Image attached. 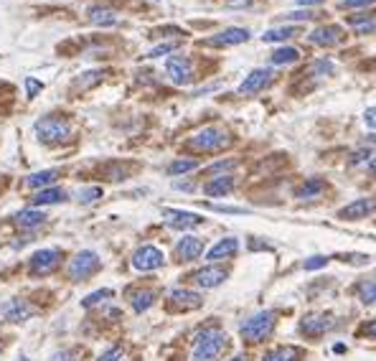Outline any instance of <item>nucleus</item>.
Returning a JSON list of instances; mask_svg holds the SVG:
<instances>
[{
    "instance_id": "f257e3e1",
    "label": "nucleus",
    "mask_w": 376,
    "mask_h": 361,
    "mask_svg": "<svg viewBox=\"0 0 376 361\" xmlns=\"http://www.w3.org/2000/svg\"><path fill=\"white\" fill-rule=\"evenodd\" d=\"M229 346V336L222 328H201L194 336V361H214L224 354V348Z\"/></svg>"
},
{
    "instance_id": "f03ea898",
    "label": "nucleus",
    "mask_w": 376,
    "mask_h": 361,
    "mask_svg": "<svg viewBox=\"0 0 376 361\" xmlns=\"http://www.w3.org/2000/svg\"><path fill=\"white\" fill-rule=\"evenodd\" d=\"M275 323H277L275 311H259L254 313V316H250L247 320H242L239 336H242V341H247V344H262V341H267L272 336Z\"/></svg>"
},
{
    "instance_id": "7ed1b4c3",
    "label": "nucleus",
    "mask_w": 376,
    "mask_h": 361,
    "mask_svg": "<svg viewBox=\"0 0 376 361\" xmlns=\"http://www.w3.org/2000/svg\"><path fill=\"white\" fill-rule=\"evenodd\" d=\"M34 132H36V138L41 140V143H46V146H56V143L69 140L71 125H69V120L49 115V118H41L38 122H36Z\"/></svg>"
},
{
    "instance_id": "20e7f679",
    "label": "nucleus",
    "mask_w": 376,
    "mask_h": 361,
    "mask_svg": "<svg viewBox=\"0 0 376 361\" xmlns=\"http://www.w3.org/2000/svg\"><path fill=\"white\" fill-rule=\"evenodd\" d=\"M99 267H102V260H99L97 252L82 250L69 260V264H66V275H69L71 283H82V280L92 278Z\"/></svg>"
},
{
    "instance_id": "39448f33",
    "label": "nucleus",
    "mask_w": 376,
    "mask_h": 361,
    "mask_svg": "<svg viewBox=\"0 0 376 361\" xmlns=\"http://www.w3.org/2000/svg\"><path fill=\"white\" fill-rule=\"evenodd\" d=\"M231 143L229 132L222 130V127H203L194 135V138L188 140V146L194 148V150H201V153H216V150H222Z\"/></svg>"
},
{
    "instance_id": "423d86ee",
    "label": "nucleus",
    "mask_w": 376,
    "mask_h": 361,
    "mask_svg": "<svg viewBox=\"0 0 376 361\" xmlns=\"http://www.w3.org/2000/svg\"><path fill=\"white\" fill-rule=\"evenodd\" d=\"M59 262H62V250L46 247V250H38L31 255V260H28V270H31L34 278H46V275H51V272L59 267Z\"/></svg>"
},
{
    "instance_id": "0eeeda50",
    "label": "nucleus",
    "mask_w": 376,
    "mask_h": 361,
    "mask_svg": "<svg viewBox=\"0 0 376 361\" xmlns=\"http://www.w3.org/2000/svg\"><path fill=\"white\" fill-rule=\"evenodd\" d=\"M130 262H133V267L138 272H153V270H161L163 264H166V255L158 247H153V244H143V247L135 250Z\"/></svg>"
},
{
    "instance_id": "6e6552de",
    "label": "nucleus",
    "mask_w": 376,
    "mask_h": 361,
    "mask_svg": "<svg viewBox=\"0 0 376 361\" xmlns=\"http://www.w3.org/2000/svg\"><path fill=\"white\" fill-rule=\"evenodd\" d=\"M163 222L171 227V229L178 232H188L196 229L203 224L201 214H194V211H183V208H163Z\"/></svg>"
},
{
    "instance_id": "1a4fd4ad",
    "label": "nucleus",
    "mask_w": 376,
    "mask_h": 361,
    "mask_svg": "<svg viewBox=\"0 0 376 361\" xmlns=\"http://www.w3.org/2000/svg\"><path fill=\"white\" fill-rule=\"evenodd\" d=\"M335 326V320L326 313H315V316H305V318L298 323V331L300 336H305V339H321L326 336L331 328Z\"/></svg>"
},
{
    "instance_id": "9d476101",
    "label": "nucleus",
    "mask_w": 376,
    "mask_h": 361,
    "mask_svg": "<svg viewBox=\"0 0 376 361\" xmlns=\"http://www.w3.org/2000/svg\"><path fill=\"white\" fill-rule=\"evenodd\" d=\"M166 74L168 79L178 87H186V84L194 82V66H191V59L188 56H171L166 62Z\"/></svg>"
},
{
    "instance_id": "9b49d317",
    "label": "nucleus",
    "mask_w": 376,
    "mask_h": 361,
    "mask_svg": "<svg viewBox=\"0 0 376 361\" xmlns=\"http://www.w3.org/2000/svg\"><path fill=\"white\" fill-rule=\"evenodd\" d=\"M203 247H206V242H203L201 236L196 234H183L178 242H175V260L178 262H194V260H198L203 255Z\"/></svg>"
},
{
    "instance_id": "f8f14e48",
    "label": "nucleus",
    "mask_w": 376,
    "mask_h": 361,
    "mask_svg": "<svg viewBox=\"0 0 376 361\" xmlns=\"http://www.w3.org/2000/svg\"><path fill=\"white\" fill-rule=\"evenodd\" d=\"M250 31L247 28H224V31H219L216 36H211V38H206L203 41V46H214V49H226V46H239V43H247L250 41Z\"/></svg>"
},
{
    "instance_id": "ddd939ff",
    "label": "nucleus",
    "mask_w": 376,
    "mask_h": 361,
    "mask_svg": "<svg viewBox=\"0 0 376 361\" xmlns=\"http://www.w3.org/2000/svg\"><path fill=\"white\" fill-rule=\"evenodd\" d=\"M226 278H229V270H226V267H219V264H206V267H201V270H196L194 275H191V280H194L198 288H203V290L219 288Z\"/></svg>"
},
{
    "instance_id": "4468645a",
    "label": "nucleus",
    "mask_w": 376,
    "mask_h": 361,
    "mask_svg": "<svg viewBox=\"0 0 376 361\" xmlns=\"http://www.w3.org/2000/svg\"><path fill=\"white\" fill-rule=\"evenodd\" d=\"M0 313H3V318L10 320V323H26L28 318H34L36 308L23 298H10L0 306Z\"/></svg>"
},
{
    "instance_id": "2eb2a0df",
    "label": "nucleus",
    "mask_w": 376,
    "mask_h": 361,
    "mask_svg": "<svg viewBox=\"0 0 376 361\" xmlns=\"http://www.w3.org/2000/svg\"><path fill=\"white\" fill-rule=\"evenodd\" d=\"M371 214H376V199L363 196V199H356V201L346 204V206L338 211V219H343V222H356V219H366V216Z\"/></svg>"
},
{
    "instance_id": "dca6fc26",
    "label": "nucleus",
    "mask_w": 376,
    "mask_h": 361,
    "mask_svg": "<svg viewBox=\"0 0 376 361\" xmlns=\"http://www.w3.org/2000/svg\"><path fill=\"white\" fill-rule=\"evenodd\" d=\"M272 79H275V71L272 69H254L250 77L239 84V94H257V92L270 87Z\"/></svg>"
},
{
    "instance_id": "f3484780",
    "label": "nucleus",
    "mask_w": 376,
    "mask_h": 361,
    "mask_svg": "<svg viewBox=\"0 0 376 361\" xmlns=\"http://www.w3.org/2000/svg\"><path fill=\"white\" fill-rule=\"evenodd\" d=\"M237 252H239L237 236H224V239H219V242L206 252V260H209V264H216V262H224V260H231Z\"/></svg>"
},
{
    "instance_id": "a211bd4d",
    "label": "nucleus",
    "mask_w": 376,
    "mask_h": 361,
    "mask_svg": "<svg viewBox=\"0 0 376 361\" xmlns=\"http://www.w3.org/2000/svg\"><path fill=\"white\" fill-rule=\"evenodd\" d=\"M168 300L173 308H181V311H194V308H201L203 298L201 292L186 290V288H175V290L168 292Z\"/></svg>"
},
{
    "instance_id": "6ab92c4d",
    "label": "nucleus",
    "mask_w": 376,
    "mask_h": 361,
    "mask_svg": "<svg viewBox=\"0 0 376 361\" xmlns=\"http://www.w3.org/2000/svg\"><path fill=\"white\" fill-rule=\"evenodd\" d=\"M308 38H310V43H315V46L328 49V46H335V43L343 41V28L341 26H321V28H315Z\"/></svg>"
},
{
    "instance_id": "aec40b11",
    "label": "nucleus",
    "mask_w": 376,
    "mask_h": 361,
    "mask_svg": "<svg viewBox=\"0 0 376 361\" xmlns=\"http://www.w3.org/2000/svg\"><path fill=\"white\" fill-rule=\"evenodd\" d=\"M237 188V178L234 176H216L209 183H203V194L211 196V199H222V196H229L231 191Z\"/></svg>"
},
{
    "instance_id": "412c9836",
    "label": "nucleus",
    "mask_w": 376,
    "mask_h": 361,
    "mask_svg": "<svg viewBox=\"0 0 376 361\" xmlns=\"http://www.w3.org/2000/svg\"><path fill=\"white\" fill-rule=\"evenodd\" d=\"M328 191V183L323 178H308L303 186L295 188V199L300 201H313V199H321Z\"/></svg>"
},
{
    "instance_id": "4be33fe9",
    "label": "nucleus",
    "mask_w": 376,
    "mask_h": 361,
    "mask_svg": "<svg viewBox=\"0 0 376 361\" xmlns=\"http://www.w3.org/2000/svg\"><path fill=\"white\" fill-rule=\"evenodd\" d=\"M87 18H89V23L102 26V28H110L120 21L117 13H115L112 8H105V6H92L89 10H87Z\"/></svg>"
},
{
    "instance_id": "5701e85b",
    "label": "nucleus",
    "mask_w": 376,
    "mask_h": 361,
    "mask_svg": "<svg viewBox=\"0 0 376 361\" xmlns=\"http://www.w3.org/2000/svg\"><path fill=\"white\" fill-rule=\"evenodd\" d=\"M349 26L354 28L356 36H366L376 31V13H356L349 15Z\"/></svg>"
},
{
    "instance_id": "b1692460",
    "label": "nucleus",
    "mask_w": 376,
    "mask_h": 361,
    "mask_svg": "<svg viewBox=\"0 0 376 361\" xmlns=\"http://www.w3.org/2000/svg\"><path fill=\"white\" fill-rule=\"evenodd\" d=\"M43 222H46V214L41 208H23L21 214H15V224L21 229H38Z\"/></svg>"
},
{
    "instance_id": "393cba45",
    "label": "nucleus",
    "mask_w": 376,
    "mask_h": 361,
    "mask_svg": "<svg viewBox=\"0 0 376 361\" xmlns=\"http://www.w3.org/2000/svg\"><path fill=\"white\" fill-rule=\"evenodd\" d=\"M155 300H158V292L145 288V290H135L133 295H130V306H133L135 313H145L153 308Z\"/></svg>"
},
{
    "instance_id": "a878e982",
    "label": "nucleus",
    "mask_w": 376,
    "mask_h": 361,
    "mask_svg": "<svg viewBox=\"0 0 376 361\" xmlns=\"http://www.w3.org/2000/svg\"><path fill=\"white\" fill-rule=\"evenodd\" d=\"M300 359H303V348L298 346H275L262 356V361H300Z\"/></svg>"
},
{
    "instance_id": "bb28decb",
    "label": "nucleus",
    "mask_w": 376,
    "mask_h": 361,
    "mask_svg": "<svg viewBox=\"0 0 376 361\" xmlns=\"http://www.w3.org/2000/svg\"><path fill=\"white\" fill-rule=\"evenodd\" d=\"M64 199H66V191L59 186H51V188H41L31 201H34V206H51V204H59Z\"/></svg>"
},
{
    "instance_id": "cd10ccee",
    "label": "nucleus",
    "mask_w": 376,
    "mask_h": 361,
    "mask_svg": "<svg viewBox=\"0 0 376 361\" xmlns=\"http://www.w3.org/2000/svg\"><path fill=\"white\" fill-rule=\"evenodd\" d=\"M56 178H59V171L56 168H49V171H38V174H31L26 178V186L28 188H51L56 183Z\"/></svg>"
},
{
    "instance_id": "c85d7f7f",
    "label": "nucleus",
    "mask_w": 376,
    "mask_h": 361,
    "mask_svg": "<svg viewBox=\"0 0 376 361\" xmlns=\"http://www.w3.org/2000/svg\"><path fill=\"white\" fill-rule=\"evenodd\" d=\"M356 295H359V300H361L363 306H374L376 303V275L363 278L361 283L356 285Z\"/></svg>"
},
{
    "instance_id": "c756f323",
    "label": "nucleus",
    "mask_w": 376,
    "mask_h": 361,
    "mask_svg": "<svg viewBox=\"0 0 376 361\" xmlns=\"http://www.w3.org/2000/svg\"><path fill=\"white\" fill-rule=\"evenodd\" d=\"M102 79H105V71H99V69L87 71V74H79V77L74 79L71 90H74V92H87V90H92V87H97Z\"/></svg>"
},
{
    "instance_id": "7c9ffc66",
    "label": "nucleus",
    "mask_w": 376,
    "mask_h": 361,
    "mask_svg": "<svg viewBox=\"0 0 376 361\" xmlns=\"http://www.w3.org/2000/svg\"><path fill=\"white\" fill-rule=\"evenodd\" d=\"M300 34L298 26H282V28H270V31H265V36H262V41L265 43H280V41H290L293 36Z\"/></svg>"
},
{
    "instance_id": "2f4dec72",
    "label": "nucleus",
    "mask_w": 376,
    "mask_h": 361,
    "mask_svg": "<svg viewBox=\"0 0 376 361\" xmlns=\"http://www.w3.org/2000/svg\"><path fill=\"white\" fill-rule=\"evenodd\" d=\"M300 59V51L295 46H282V49H275L270 56L272 66H285V64H295Z\"/></svg>"
},
{
    "instance_id": "473e14b6",
    "label": "nucleus",
    "mask_w": 376,
    "mask_h": 361,
    "mask_svg": "<svg viewBox=\"0 0 376 361\" xmlns=\"http://www.w3.org/2000/svg\"><path fill=\"white\" fill-rule=\"evenodd\" d=\"M196 168H198V160L178 158V160H173V163H171L166 171H168V176H186V174H191V171H196Z\"/></svg>"
},
{
    "instance_id": "72a5a7b5",
    "label": "nucleus",
    "mask_w": 376,
    "mask_h": 361,
    "mask_svg": "<svg viewBox=\"0 0 376 361\" xmlns=\"http://www.w3.org/2000/svg\"><path fill=\"white\" fill-rule=\"evenodd\" d=\"M237 168V160L234 158H226V160H216V163H211L209 168H206V174L209 176H229V171H234Z\"/></svg>"
},
{
    "instance_id": "f704fd0d",
    "label": "nucleus",
    "mask_w": 376,
    "mask_h": 361,
    "mask_svg": "<svg viewBox=\"0 0 376 361\" xmlns=\"http://www.w3.org/2000/svg\"><path fill=\"white\" fill-rule=\"evenodd\" d=\"M77 201L79 204H94L97 199H102V188L99 186H84V188H77Z\"/></svg>"
},
{
    "instance_id": "c9c22d12",
    "label": "nucleus",
    "mask_w": 376,
    "mask_h": 361,
    "mask_svg": "<svg viewBox=\"0 0 376 361\" xmlns=\"http://www.w3.org/2000/svg\"><path fill=\"white\" fill-rule=\"evenodd\" d=\"M112 295H115V292H112L110 288H105V290H97V292H89V295L82 300V308H94V306H99V303L110 300Z\"/></svg>"
},
{
    "instance_id": "e433bc0d",
    "label": "nucleus",
    "mask_w": 376,
    "mask_h": 361,
    "mask_svg": "<svg viewBox=\"0 0 376 361\" xmlns=\"http://www.w3.org/2000/svg\"><path fill=\"white\" fill-rule=\"evenodd\" d=\"M181 43L178 41H171V43H158V46H153V49L147 51V59H158V56H168L173 54L175 49H178Z\"/></svg>"
},
{
    "instance_id": "4c0bfd02",
    "label": "nucleus",
    "mask_w": 376,
    "mask_h": 361,
    "mask_svg": "<svg viewBox=\"0 0 376 361\" xmlns=\"http://www.w3.org/2000/svg\"><path fill=\"white\" fill-rule=\"evenodd\" d=\"M333 64L328 62V59H318V62H313L310 64V71H313L315 77H331L333 74Z\"/></svg>"
},
{
    "instance_id": "58836bf2",
    "label": "nucleus",
    "mask_w": 376,
    "mask_h": 361,
    "mask_svg": "<svg viewBox=\"0 0 376 361\" xmlns=\"http://www.w3.org/2000/svg\"><path fill=\"white\" fill-rule=\"evenodd\" d=\"M282 21H310V18H318L315 10H290V13L280 15Z\"/></svg>"
},
{
    "instance_id": "ea45409f",
    "label": "nucleus",
    "mask_w": 376,
    "mask_h": 361,
    "mask_svg": "<svg viewBox=\"0 0 376 361\" xmlns=\"http://www.w3.org/2000/svg\"><path fill=\"white\" fill-rule=\"evenodd\" d=\"M371 158H374V150H371V148H361V150H356V153L351 155V166H361V163H369Z\"/></svg>"
},
{
    "instance_id": "a19ab883",
    "label": "nucleus",
    "mask_w": 376,
    "mask_h": 361,
    "mask_svg": "<svg viewBox=\"0 0 376 361\" xmlns=\"http://www.w3.org/2000/svg\"><path fill=\"white\" fill-rule=\"evenodd\" d=\"M77 359H79L77 348H64V351H56L49 361H77Z\"/></svg>"
},
{
    "instance_id": "79ce46f5",
    "label": "nucleus",
    "mask_w": 376,
    "mask_h": 361,
    "mask_svg": "<svg viewBox=\"0 0 376 361\" xmlns=\"http://www.w3.org/2000/svg\"><path fill=\"white\" fill-rule=\"evenodd\" d=\"M43 90V84L38 82V79H34V77H26V97L28 99H34L38 92Z\"/></svg>"
},
{
    "instance_id": "37998d69",
    "label": "nucleus",
    "mask_w": 376,
    "mask_h": 361,
    "mask_svg": "<svg viewBox=\"0 0 376 361\" xmlns=\"http://www.w3.org/2000/svg\"><path fill=\"white\" fill-rule=\"evenodd\" d=\"M97 361H122V346H110L105 354H99Z\"/></svg>"
},
{
    "instance_id": "c03bdc74",
    "label": "nucleus",
    "mask_w": 376,
    "mask_h": 361,
    "mask_svg": "<svg viewBox=\"0 0 376 361\" xmlns=\"http://www.w3.org/2000/svg\"><path fill=\"white\" fill-rule=\"evenodd\" d=\"M328 264V257H323V255H318V257H310L303 262V270H321V267H326Z\"/></svg>"
},
{
    "instance_id": "a18cd8bd",
    "label": "nucleus",
    "mask_w": 376,
    "mask_h": 361,
    "mask_svg": "<svg viewBox=\"0 0 376 361\" xmlns=\"http://www.w3.org/2000/svg\"><path fill=\"white\" fill-rule=\"evenodd\" d=\"M211 211H219V214H247L250 208L244 206H216V204H209Z\"/></svg>"
},
{
    "instance_id": "49530a36",
    "label": "nucleus",
    "mask_w": 376,
    "mask_h": 361,
    "mask_svg": "<svg viewBox=\"0 0 376 361\" xmlns=\"http://www.w3.org/2000/svg\"><path fill=\"white\" fill-rule=\"evenodd\" d=\"M363 125L369 127L371 132H376V104L374 107H366V112H363Z\"/></svg>"
},
{
    "instance_id": "de8ad7c7",
    "label": "nucleus",
    "mask_w": 376,
    "mask_h": 361,
    "mask_svg": "<svg viewBox=\"0 0 376 361\" xmlns=\"http://www.w3.org/2000/svg\"><path fill=\"white\" fill-rule=\"evenodd\" d=\"M369 3H374V0H343L338 8H361V6H369Z\"/></svg>"
},
{
    "instance_id": "09e8293b",
    "label": "nucleus",
    "mask_w": 376,
    "mask_h": 361,
    "mask_svg": "<svg viewBox=\"0 0 376 361\" xmlns=\"http://www.w3.org/2000/svg\"><path fill=\"white\" fill-rule=\"evenodd\" d=\"M361 334H363V336H369V339H376V316L369 320V323H366V326H363Z\"/></svg>"
},
{
    "instance_id": "8fccbe9b",
    "label": "nucleus",
    "mask_w": 376,
    "mask_h": 361,
    "mask_svg": "<svg viewBox=\"0 0 376 361\" xmlns=\"http://www.w3.org/2000/svg\"><path fill=\"white\" fill-rule=\"evenodd\" d=\"M252 6V0H226V8H247Z\"/></svg>"
},
{
    "instance_id": "3c124183",
    "label": "nucleus",
    "mask_w": 376,
    "mask_h": 361,
    "mask_svg": "<svg viewBox=\"0 0 376 361\" xmlns=\"http://www.w3.org/2000/svg\"><path fill=\"white\" fill-rule=\"evenodd\" d=\"M366 168H369V174H371V176H374V178H376V155H374V158L369 160V163H366Z\"/></svg>"
},
{
    "instance_id": "603ef678",
    "label": "nucleus",
    "mask_w": 376,
    "mask_h": 361,
    "mask_svg": "<svg viewBox=\"0 0 376 361\" xmlns=\"http://www.w3.org/2000/svg\"><path fill=\"white\" fill-rule=\"evenodd\" d=\"M323 0H300V6H321Z\"/></svg>"
},
{
    "instance_id": "864d4df0",
    "label": "nucleus",
    "mask_w": 376,
    "mask_h": 361,
    "mask_svg": "<svg viewBox=\"0 0 376 361\" xmlns=\"http://www.w3.org/2000/svg\"><path fill=\"white\" fill-rule=\"evenodd\" d=\"M366 140H369V143H376V132H371V135H369Z\"/></svg>"
},
{
    "instance_id": "5fc2aeb1",
    "label": "nucleus",
    "mask_w": 376,
    "mask_h": 361,
    "mask_svg": "<svg viewBox=\"0 0 376 361\" xmlns=\"http://www.w3.org/2000/svg\"><path fill=\"white\" fill-rule=\"evenodd\" d=\"M229 361H244V356L239 354V356H234V359H229Z\"/></svg>"
},
{
    "instance_id": "6e6d98bb",
    "label": "nucleus",
    "mask_w": 376,
    "mask_h": 361,
    "mask_svg": "<svg viewBox=\"0 0 376 361\" xmlns=\"http://www.w3.org/2000/svg\"><path fill=\"white\" fill-rule=\"evenodd\" d=\"M18 361H31V359H26V356H21V359H18Z\"/></svg>"
},
{
    "instance_id": "4d7b16f0",
    "label": "nucleus",
    "mask_w": 376,
    "mask_h": 361,
    "mask_svg": "<svg viewBox=\"0 0 376 361\" xmlns=\"http://www.w3.org/2000/svg\"><path fill=\"white\" fill-rule=\"evenodd\" d=\"M0 351H3V344H0Z\"/></svg>"
}]
</instances>
